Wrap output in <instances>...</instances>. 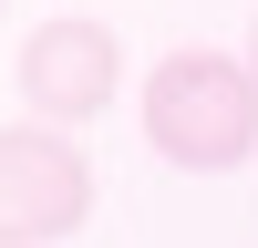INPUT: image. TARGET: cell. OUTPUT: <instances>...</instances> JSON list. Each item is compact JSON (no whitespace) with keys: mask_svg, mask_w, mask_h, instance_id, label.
Segmentation results:
<instances>
[{"mask_svg":"<svg viewBox=\"0 0 258 248\" xmlns=\"http://www.w3.org/2000/svg\"><path fill=\"white\" fill-rule=\"evenodd\" d=\"M145 145H155L165 165H186V176L248 165L258 155V62L207 52V41L165 52L155 73H145Z\"/></svg>","mask_w":258,"mask_h":248,"instance_id":"obj_1","label":"cell"},{"mask_svg":"<svg viewBox=\"0 0 258 248\" xmlns=\"http://www.w3.org/2000/svg\"><path fill=\"white\" fill-rule=\"evenodd\" d=\"M0 248H21V238H0Z\"/></svg>","mask_w":258,"mask_h":248,"instance_id":"obj_5","label":"cell"},{"mask_svg":"<svg viewBox=\"0 0 258 248\" xmlns=\"http://www.w3.org/2000/svg\"><path fill=\"white\" fill-rule=\"evenodd\" d=\"M21 103H31V124H62V135H83V124L103 114V103L124 93V41L103 31V21H83V11H62V21H41L31 41H21Z\"/></svg>","mask_w":258,"mask_h":248,"instance_id":"obj_3","label":"cell"},{"mask_svg":"<svg viewBox=\"0 0 258 248\" xmlns=\"http://www.w3.org/2000/svg\"><path fill=\"white\" fill-rule=\"evenodd\" d=\"M0 11H11V0H0Z\"/></svg>","mask_w":258,"mask_h":248,"instance_id":"obj_6","label":"cell"},{"mask_svg":"<svg viewBox=\"0 0 258 248\" xmlns=\"http://www.w3.org/2000/svg\"><path fill=\"white\" fill-rule=\"evenodd\" d=\"M93 217V155L62 124H0V238L52 248Z\"/></svg>","mask_w":258,"mask_h":248,"instance_id":"obj_2","label":"cell"},{"mask_svg":"<svg viewBox=\"0 0 258 248\" xmlns=\"http://www.w3.org/2000/svg\"><path fill=\"white\" fill-rule=\"evenodd\" d=\"M248 62H258V21H248Z\"/></svg>","mask_w":258,"mask_h":248,"instance_id":"obj_4","label":"cell"}]
</instances>
